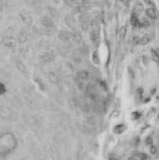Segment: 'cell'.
<instances>
[{
  "mask_svg": "<svg viewBox=\"0 0 159 160\" xmlns=\"http://www.w3.org/2000/svg\"><path fill=\"white\" fill-rule=\"evenodd\" d=\"M5 90H6V89H5V86H4L2 83H0V95H1V94H4Z\"/></svg>",
  "mask_w": 159,
  "mask_h": 160,
  "instance_id": "6da1fadb",
  "label": "cell"
}]
</instances>
